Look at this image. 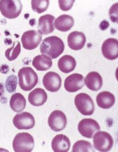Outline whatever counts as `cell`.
I'll return each instance as SVG.
<instances>
[{
    "instance_id": "1",
    "label": "cell",
    "mask_w": 118,
    "mask_h": 152,
    "mask_svg": "<svg viewBox=\"0 0 118 152\" xmlns=\"http://www.w3.org/2000/svg\"><path fill=\"white\" fill-rule=\"evenodd\" d=\"M64 44L62 39L57 36H49L44 39L40 47L42 54L47 55L51 59H56L62 54Z\"/></svg>"
},
{
    "instance_id": "2",
    "label": "cell",
    "mask_w": 118,
    "mask_h": 152,
    "mask_svg": "<svg viewBox=\"0 0 118 152\" xmlns=\"http://www.w3.org/2000/svg\"><path fill=\"white\" fill-rule=\"evenodd\" d=\"M19 86L25 91L32 90L38 83V75L31 67H23L18 72Z\"/></svg>"
},
{
    "instance_id": "3",
    "label": "cell",
    "mask_w": 118,
    "mask_h": 152,
    "mask_svg": "<svg viewBox=\"0 0 118 152\" xmlns=\"http://www.w3.org/2000/svg\"><path fill=\"white\" fill-rule=\"evenodd\" d=\"M35 146L34 139L28 133H19L12 141V148L16 152H31Z\"/></svg>"
},
{
    "instance_id": "4",
    "label": "cell",
    "mask_w": 118,
    "mask_h": 152,
    "mask_svg": "<svg viewBox=\"0 0 118 152\" xmlns=\"http://www.w3.org/2000/svg\"><path fill=\"white\" fill-rule=\"evenodd\" d=\"M23 4L18 0L0 1V11L4 17L8 19H15L21 15Z\"/></svg>"
},
{
    "instance_id": "5",
    "label": "cell",
    "mask_w": 118,
    "mask_h": 152,
    "mask_svg": "<svg viewBox=\"0 0 118 152\" xmlns=\"http://www.w3.org/2000/svg\"><path fill=\"white\" fill-rule=\"evenodd\" d=\"M92 138L94 139V146L97 151H109L112 148L114 140L112 135L107 132L99 130Z\"/></svg>"
},
{
    "instance_id": "6",
    "label": "cell",
    "mask_w": 118,
    "mask_h": 152,
    "mask_svg": "<svg viewBox=\"0 0 118 152\" xmlns=\"http://www.w3.org/2000/svg\"><path fill=\"white\" fill-rule=\"evenodd\" d=\"M75 105L82 115H91L94 112V103L89 95L85 93H81L75 97Z\"/></svg>"
},
{
    "instance_id": "7",
    "label": "cell",
    "mask_w": 118,
    "mask_h": 152,
    "mask_svg": "<svg viewBox=\"0 0 118 152\" xmlns=\"http://www.w3.org/2000/svg\"><path fill=\"white\" fill-rule=\"evenodd\" d=\"M78 129L79 133L85 138H91L96 132L100 130V126L94 119L86 118L80 121Z\"/></svg>"
},
{
    "instance_id": "8",
    "label": "cell",
    "mask_w": 118,
    "mask_h": 152,
    "mask_svg": "<svg viewBox=\"0 0 118 152\" xmlns=\"http://www.w3.org/2000/svg\"><path fill=\"white\" fill-rule=\"evenodd\" d=\"M48 125L54 131H62L67 125V117L62 111L54 110L48 118Z\"/></svg>"
},
{
    "instance_id": "9",
    "label": "cell",
    "mask_w": 118,
    "mask_h": 152,
    "mask_svg": "<svg viewBox=\"0 0 118 152\" xmlns=\"http://www.w3.org/2000/svg\"><path fill=\"white\" fill-rule=\"evenodd\" d=\"M42 39V36L40 35L38 32L34 30H30L26 31L23 34L21 37V42L24 49L27 50H33L35 49Z\"/></svg>"
},
{
    "instance_id": "10",
    "label": "cell",
    "mask_w": 118,
    "mask_h": 152,
    "mask_svg": "<svg viewBox=\"0 0 118 152\" xmlns=\"http://www.w3.org/2000/svg\"><path fill=\"white\" fill-rule=\"evenodd\" d=\"M13 125L19 130H29L35 126L34 117L26 112L17 114L13 118Z\"/></svg>"
},
{
    "instance_id": "11",
    "label": "cell",
    "mask_w": 118,
    "mask_h": 152,
    "mask_svg": "<svg viewBox=\"0 0 118 152\" xmlns=\"http://www.w3.org/2000/svg\"><path fill=\"white\" fill-rule=\"evenodd\" d=\"M101 52L106 59L114 60L118 57V41L117 39L109 38L101 46Z\"/></svg>"
},
{
    "instance_id": "12",
    "label": "cell",
    "mask_w": 118,
    "mask_h": 152,
    "mask_svg": "<svg viewBox=\"0 0 118 152\" xmlns=\"http://www.w3.org/2000/svg\"><path fill=\"white\" fill-rule=\"evenodd\" d=\"M62 79L60 75L54 72H48L43 77V85L47 91L56 92L61 88Z\"/></svg>"
},
{
    "instance_id": "13",
    "label": "cell",
    "mask_w": 118,
    "mask_h": 152,
    "mask_svg": "<svg viewBox=\"0 0 118 152\" xmlns=\"http://www.w3.org/2000/svg\"><path fill=\"white\" fill-rule=\"evenodd\" d=\"M84 86V76L78 73H74L67 76L64 80V89L68 92L74 93Z\"/></svg>"
},
{
    "instance_id": "14",
    "label": "cell",
    "mask_w": 118,
    "mask_h": 152,
    "mask_svg": "<svg viewBox=\"0 0 118 152\" xmlns=\"http://www.w3.org/2000/svg\"><path fill=\"white\" fill-rule=\"evenodd\" d=\"M86 38L83 32L73 31L67 36V44L69 47L73 50H80L84 47Z\"/></svg>"
},
{
    "instance_id": "15",
    "label": "cell",
    "mask_w": 118,
    "mask_h": 152,
    "mask_svg": "<svg viewBox=\"0 0 118 152\" xmlns=\"http://www.w3.org/2000/svg\"><path fill=\"white\" fill-rule=\"evenodd\" d=\"M54 16L51 15H45L39 18L38 23V31L40 35H47L54 31Z\"/></svg>"
},
{
    "instance_id": "16",
    "label": "cell",
    "mask_w": 118,
    "mask_h": 152,
    "mask_svg": "<svg viewBox=\"0 0 118 152\" xmlns=\"http://www.w3.org/2000/svg\"><path fill=\"white\" fill-rule=\"evenodd\" d=\"M51 148L55 152H67L70 148V140L66 135H56L51 141Z\"/></svg>"
},
{
    "instance_id": "17",
    "label": "cell",
    "mask_w": 118,
    "mask_h": 152,
    "mask_svg": "<svg viewBox=\"0 0 118 152\" xmlns=\"http://www.w3.org/2000/svg\"><path fill=\"white\" fill-rule=\"evenodd\" d=\"M84 83L89 89L94 91H97L102 87V77L99 72H91L85 77Z\"/></svg>"
},
{
    "instance_id": "18",
    "label": "cell",
    "mask_w": 118,
    "mask_h": 152,
    "mask_svg": "<svg viewBox=\"0 0 118 152\" xmlns=\"http://www.w3.org/2000/svg\"><path fill=\"white\" fill-rule=\"evenodd\" d=\"M28 101L31 105L34 107H40L44 105L47 101V94L44 89L37 88L29 94Z\"/></svg>"
},
{
    "instance_id": "19",
    "label": "cell",
    "mask_w": 118,
    "mask_h": 152,
    "mask_svg": "<svg viewBox=\"0 0 118 152\" xmlns=\"http://www.w3.org/2000/svg\"><path fill=\"white\" fill-rule=\"evenodd\" d=\"M74 23L75 21L72 16L68 15H62L55 20L54 26L58 31L67 32L72 28Z\"/></svg>"
},
{
    "instance_id": "20",
    "label": "cell",
    "mask_w": 118,
    "mask_h": 152,
    "mask_svg": "<svg viewBox=\"0 0 118 152\" xmlns=\"http://www.w3.org/2000/svg\"><path fill=\"white\" fill-rule=\"evenodd\" d=\"M96 103L100 108L109 109L115 103V96L109 91H102L96 96Z\"/></svg>"
},
{
    "instance_id": "21",
    "label": "cell",
    "mask_w": 118,
    "mask_h": 152,
    "mask_svg": "<svg viewBox=\"0 0 118 152\" xmlns=\"http://www.w3.org/2000/svg\"><path fill=\"white\" fill-rule=\"evenodd\" d=\"M58 67L61 72L69 73L75 70L76 67V60L70 55H64L58 61Z\"/></svg>"
},
{
    "instance_id": "22",
    "label": "cell",
    "mask_w": 118,
    "mask_h": 152,
    "mask_svg": "<svg viewBox=\"0 0 118 152\" xmlns=\"http://www.w3.org/2000/svg\"><path fill=\"white\" fill-rule=\"evenodd\" d=\"M33 66L39 71H46L52 66V60L49 57L41 54L35 57L32 61Z\"/></svg>"
},
{
    "instance_id": "23",
    "label": "cell",
    "mask_w": 118,
    "mask_h": 152,
    "mask_svg": "<svg viewBox=\"0 0 118 152\" xmlns=\"http://www.w3.org/2000/svg\"><path fill=\"white\" fill-rule=\"evenodd\" d=\"M10 105L12 111L18 112V113L21 112L26 108V100L21 94H14L10 98Z\"/></svg>"
},
{
    "instance_id": "24",
    "label": "cell",
    "mask_w": 118,
    "mask_h": 152,
    "mask_svg": "<svg viewBox=\"0 0 118 152\" xmlns=\"http://www.w3.org/2000/svg\"><path fill=\"white\" fill-rule=\"evenodd\" d=\"M15 42L13 43L12 47L7 49L5 52V57L9 61H13L17 59L21 52V43L18 41L16 42V46H15Z\"/></svg>"
},
{
    "instance_id": "25",
    "label": "cell",
    "mask_w": 118,
    "mask_h": 152,
    "mask_svg": "<svg viewBox=\"0 0 118 152\" xmlns=\"http://www.w3.org/2000/svg\"><path fill=\"white\" fill-rule=\"evenodd\" d=\"M49 5V0H33L31 1V7L34 12L41 14L45 12Z\"/></svg>"
},
{
    "instance_id": "26",
    "label": "cell",
    "mask_w": 118,
    "mask_h": 152,
    "mask_svg": "<svg viewBox=\"0 0 118 152\" xmlns=\"http://www.w3.org/2000/svg\"><path fill=\"white\" fill-rule=\"evenodd\" d=\"M93 147L90 142L86 140H80L74 143L73 147V151H92Z\"/></svg>"
},
{
    "instance_id": "27",
    "label": "cell",
    "mask_w": 118,
    "mask_h": 152,
    "mask_svg": "<svg viewBox=\"0 0 118 152\" xmlns=\"http://www.w3.org/2000/svg\"><path fill=\"white\" fill-rule=\"evenodd\" d=\"M59 8L63 11H68L72 8L75 2V0H59Z\"/></svg>"
},
{
    "instance_id": "28",
    "label": "cell",
    "mask_w": 118,
    "mask_h": 152,
    "mask_svg": "<svg viewBox=\"0 0 118 152\" xmlns=\"http://www.w3.org/2000/svg\"><path fill=\"white\" fill-rule=\"evenodd\" d=\"M117 5H118L117 3L114 4V5L112 6V7L110 8V10H109V16H110V18H112L113 15H114V18H115V20L117 21Z\"/></svg>"
}]
</instances>
